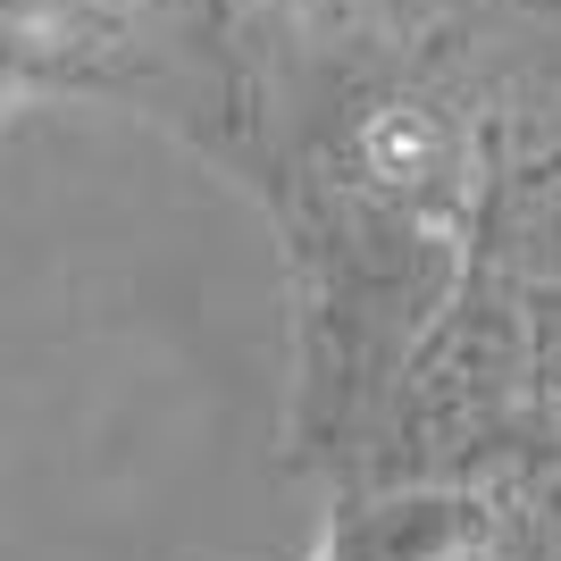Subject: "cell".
I'll list each match as a JSON object with an SVG mask.
<instances>
[{
    "label": "cell",
    "instance_id": "obj_1",
    "mask_svg": "<svg viewBox=\"0 0 561 561\" xmlns=\"http://www.w3.org/2000/svg\"><path fill=\"white\" fill-rule=\"evenodd\" d=\"M469 252L427 210H394L377 193H352L310 234V310H302V453L344 461L369 478L377 427L394 402V377L427 319L453 302Z\"/></svg>",
    "mask_w": 561,
    "mask_h": 561
},
{
    "label": "cell",
    "instance_id": "obj_2",
    "mask_svg": "<svg viewBox=\"0 0 561 561\" xmlns=\"http://www.w3.org/2000/svg\"><path fill=\"white\" fill-rule=\"evenodd\" d=\"M545 427L537 377H528V310H519V277L503 260H469L453 302L427 319V335L411 344L386 402L369 453V486H469L486 461Z\"/></svg>",
    "mask_w": 561,
    "mask_h": 561
},
{
    "label": "cell",
    "instance_id": "obj_3",
    "mask_svg": "<svg viewBox=\"0 0 561 561\" xmlns=\"http://www.w3.org/2000/svg\"><path fill=\"white\" fill-rule=\"evenodd\" d=\"M352 185L394 202V210H445L461 193V168H469V142L436 101H377L360 126H352Z\"/></svg>",
    "mask_w": 561,
    "mask_h": 561
},
{
    "label": "cell",
    "instance_id": "obj_4",
    "mask_svg": "<svg viewBox=\"0 0 561 561\" xmlns=\"http://www.w3.org/2000/svg\"><path fill=\"white\" fill-rule=\"evenodd\" d=\"M469 486H486L494 553L503 561H561V427H528L503 461H486Z\"/></svg>",
    "mask_w": 561,
    "mask_h": 561
},
{
    "label": "cell",
    "instance_id": "obj_5",
    "mask_svg": "<svg viewBox=\"0 0 561 561\" xmlns=\"http://www.w3.org/2000/svg\"><path fill=\"white\" fill-rule=\"evenodd\" d=\"M528 310V377H537V411L561 427V277H519Z\"/></svg>",
    "mask_w": 561,
    "mask_h": 561
},
{
    "label": "cell",
    "instance_id": "obj_6",
    "mask_svg": "<svg viewBox=\"0 0 561 561\" xmlns=\"http://www.w3.org/2000/svg\"><path fill=\"white\" fill-rule=\"evenodd\" d=\"M310 561H386V553H377V545L360 537V519L335 503V519H328V537H319V553H310Z\"/></svg>",
    "mask_w": 561,
    "mask_h": 561
}]
</instances>
